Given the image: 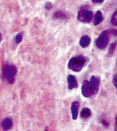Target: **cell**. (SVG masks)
<instances>
[{
	"mask_svg": "<svg viewBox=\"0 0 117 131\" xmlns=\"http://www.w3.org/2000/svg\"><path fill=\"white\" fill-rule=\"evenodd\" d=\"M93 14L91 11L87 9H80L78 12V19L83 23H90L92 20Z\"/></svg>",
	"mask_w": 117,
	"mask_h": 131,
	"instance_id": "obj_4",
	"label": "cell"
},
{
	"mask_svg": "<svg viewBox=\"0 0 117 131\" xmlns=\"http://www.w3.org/2000/svg\"><path fill=\"white\" fill-rule=\"evenodd\" d=\"M68 89L70 90H72L74 88H76L78 87V82L76 80V78L73 75H70L68 77Z\"/></svg>",
	"mask_w": 117,
	"mask_h": 131,
	"instance_id": "obj_8",
	"label": "cell"
},
{
	"mask_svg": "<svg viewBox=\"0 0 117 131\" xmlns=\"http://www.w3.org/2000/svg\"><path fill=\"white\" fill-rule=\"evenodd\" d=\"M116 44H117V42H113L112 45H110V48H109V53L110 54H112L114 50H115V48H116Z\"/></svg>",
	"mask_w": 117,
	"mask_h": 131,
	"instance_id": "obj_15",
	"label": "cell"
},
{
	"mask_svg": "<svg viewBox=\"0 0 117 131\" xmlns=\"http://www.w3.org/2000/svg\"><path fill=\"white\" fill-rule=\"evenodd\" d=\"M109 42L108 31H103L95 41V45L99 49H104L108 45Z\"/></svg>",
	"mask_w": 117,
	"mask_h": 131,
	"instance_id": "obj_3",
	"label": "cell"
},
{
	"mask_svg": "<svg viewBox=\"0 0 117 131\" xmlns=\"http://www.w3.org/2000/svg\"><path fill=\"white\" fill-rule=\"evenodd\" d=\"M113 82L114 86L117 89V74L114 75L113 78Z\"/></svg>",
	"mask_w": 117,
	"mask_h": 131,
	"instance_id": "obj_17",
	"label": "cell"
},
{
	"mask_svg": "<svg viewBox=\"0 0 117 131\" xmlns=\"http://www.w3.org/2000/svg\"><path fill=\"white\" fill-rule=\"evenodd\" d=\"M91 42V39L90 37L88 36H84L80 40V45L82 47V48H86L90 45Z\"/></svg>",
	"mask_w": 117,
	"mask_h": 131,
	"instance_id": "obj_9",
	"label": "cell"
},
{
	"mask_svg": "<svg viewBox=\"0 0 117 131\" xmlns=\"http://www.w3.org/2000/svg\"><path fill=\"white\" fill-rule=\"evenodd\" d=\"M54 17L56 18H58V19H64L66 17V15H65V13L62 12V11H58L54 15Z\"/></svg>",
	"mask_w": 117,
	"mask_h": 131,
	"instance_id": "obj_13",
	"label": "cell"
},
{
	"mask_svg": "<svg viewBox=\"0 0 117 131\" xmlns=\"http://www.w3.org/2000/svg\"><path fill=\"white\" fill-rule=\"evenodd\" d=\"M90 84L91 88H92L93 94H96L99 90L100 82V79L98 77H95V76H92L90 79Z\"/></svg>",
	"mask_w": 117,
	"mask_h": 131,
	"instance_id": "obj_6",
	"label": "cell"
},
{
	"mask_svg": "<svg viewBox=\"0 0 117 131\" xmlns=\"http://www.w3.org/2000/svg\"><path fill=\"white\" fill-rule=\"evenodd\" d=\"M17 72V69L15 66L11 64H6L3 68V76L5 79L8 83H14L15 81V76Z\"/></svg>",
	"mask_w": 117,
	"mask_h": 131,
	"instance_id": "obj_2",
	"label": "cell"
},
{
	"mask_svg": "<svg viewBox=\"0 0 117 131\" xmlns=\"http://www.w3.org/2000/svg\"><path fill=\"white\" fill-rule=\"evenodd\" d=\"M91 115H92V112H91L90 109L88 108H83L81 112V117L83 119L90 117Z\"/></svg>",
	"mask_w": 117,
	"mask_h": 131,
	"instance_id": "obj_12",
	"label": "cell"
},
{
	"mask_svg": "<svg viewBox=\"0 0 117 131\" xmlns=\"http://www.w3.org/2000/svg\"><path fill=\"white\" fill-rule=\"evenodd\" d=\"M93 3H102L104 1V0H92Z\"/></svg>",
	"mask_w": 117,
	"mask_h": 131,
	"instance_id": "obj_19",
	"label": "cell"
},
{
	"mask_svg": "<svg viewBox=\"0 0 117 131\" xmlns=\"http://www.w3.org/2000/svg\"><path fill=\"white\" fill-rule=\"evenodd\" d=\"M78 108H79V102H76V101L73 102L71 107V111L72 118L73 120H76L78 117Z\"/></svg>",
	"mask_w": 117,
	"mask_h": 131,
	"instance_id": "obj_7",
	"label": "cell"
},
{
	"mask_svg": "<svg viewBox=\"0 0 117 131\" xmlns=\"http://www.w3.org/2000/svg\"><path fill=\"white\" fill-rule=\"evenodd\" d=\"M86 64V59L82 56L73 57L68 62V67L71 71L79 72L83 68Z\"/></svg>",
	"mask_w": 117,
	"mask_h": 131,
	"instance_id": "obj_1",
	"label": "cell"
},
{
	"mask_svg": "<svg viewBox=\"0 0 117 131\" xmlns=\"http://www.w3.org/2000/svg\"><path fill=\"white\" fill-rule=\"evenodd\" d=\"M115 125H116V129L117 130V116L116 117V121H115Z\"/></svg>",
	"mask_w": 117,
	"mask_h": 131,
	"instance_id": "obj_20",
	"label": "cell"
},
{
	"mask_svg": "<svg viewBox=\"0 0 117 131\" xmlns=\"http://www.w3.org/2000/svg\"><path fill=\"white\" fill-rule=\"evenodd\" d=\"M82 92L83 96L85 97H89L93 95L90 81H85L83 82L82 86Z\"/></svg>",
	"mask_w": 117,
	"mask_h": 131,
	"instance_id": "obj_5",
	"label": "cell"
},
{
	"mask_svg": "<svg viewBox=\"0 0 117 131\" xmlns=\"http://www.w3.org/2000/svg\"><path fill=\"white\" fill-rule=\"evenodd\" d=\"M112 23L113 25L117 26V11H115L112 16Z\"/></svg>",
	"mask_w": 117,
	"mask_h": 131,
	"instance_id": "obj_14",
	"label": "cell"
},
{
	"mask_svg": "<svg viewBox=\"0 0 117 131\" xmlns=\"http://www.w3.org/2000/svg\"><path fill=\"white\" fill-rule=\"evenodd\" d=\"M52 3L50 2H47L46 4H45V8L47 9H50L52 8Z\"/></svg>",
	"mask_w": 117,
	"mask_h": 131,
	"instance_id": "obj_18",
	"label": "cell"
},
{
	"mask_svg": "<svg viewBox=\"0 0 117 131\" xmlns=\"http://www.w3.org/2000/svg\"><path fill=\"white\" fill-rule=\"evenodd\" d=\"M103 18L102 12L100 11H96L95 16V18H94V25L97 26L100 24V23H102L103 21Z\"/></svg>",
	"mask_w": 117,
	"mask_h": 131,
	"instance_id": "obj_11",
	"label": "cell"
},
{
	"mask_svg": "<svg viewBox=\"0 0 117 131\" xmlns=\"http://www.w3.org/2000/svg\"><path fill=\"white\" fill-rule=\"evenodd\" d=\"M2 126L3 127L4 130H8L10 129L13 126V122L10 118H6V119L3 121Z\"/></svg>",
	"mask_w": 117,
	"mask_h": 131,
	"instance_id": "obj_10",
	"label": "cell"
},
{
	"mask_svg": "<svg viewBox=\"0 0 117 131\" xmlns=\"http://www.w3.org/2000/svg\"><path fill=\"white\" fill-rule=\"evenodd\" d=\"M22 39H23L22 34L19 33L18 35H16V36L15 41L16 42V43H20V42H21V41H22Z\"/></svg>",
	"mask_w": 117,
	"mask_h": 131,
	"instance_id": "obj_16",
	"label": "cell"
}]
</instances>
